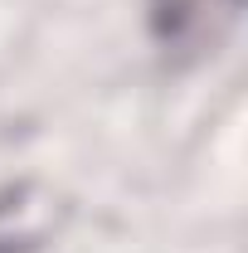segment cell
Here are the masks:
<instances>
[{
    "label": "cell",
    "instance_id": "1",
    "mask_svg": "<svg viewBox=\"0 0 248 253\" xmlns=\"http://www.w3.org/2000/svg\"><path fill=\"white\" fill-rule=\"evenodd\" d=\"M73 219V200L44 175L0 185V253H49Z\"/></svg>",
    "mask_w": 248,
    "mask_h": 253
},
{
    "label": "cell",
    "instance_id": "2",
    "mask_svg": "<svg viewBox=\"0 0 248 253\" xmlns=\"http://www.w3.org/2000/svg\"><path fill=\"white\" fill-rule=\"evenodd\" d=\"M244 0H146V25L165 59L200 63L234 34Z\"/></svg>",
    "mask_w": 248,
    "mask_h": 253
}]
</instances>
